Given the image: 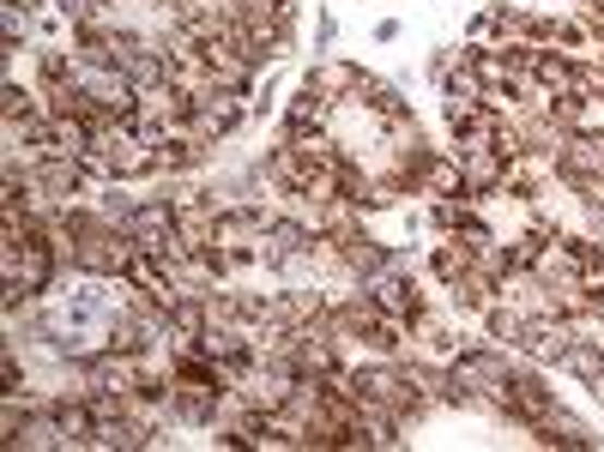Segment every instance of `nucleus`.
I'll list each match as a JSON object with an SVG mask.
<instances>
[{
	"label": "nucleus",
	"mask_w": 604,
	"mask_h": 452,
	"mask_svg": "<svg viewBox=\"0 0 604 452\" xmlns=\"http://www.w3.org/2000/svg\"><path fill=\"white\" fill-rule=\"evenodd\" d=\"M532 73H539L544 90H556V97H575V66H568V61H556V54H539V61H532Z\"/></svg>",
	"instance_id": "39448f33"
},
{
	"label": "nucleus",
	"mask_w": 604,
	"mask_h": 452,
	"mask_svg": "<svg viewBox=\"0 0 604 452\" xmlns=\"http://www.w3.org/2000/svg\"><path fill=\"white\" fill-rule=\"evenodd\" d=\"M309 242H315V235L302 230V223H266V259H273V266H285V259H297Z\"/></svg>",
	"instance_id": "20e7f679"
},
{
	"label": "nucleus",
	"mask_w": 604,
	"mask_h": 452,
	"mask_svg": "<svg viewBox=\"0 0 604 452\" xmlns=\"http://www.w3.org/2000/svg\"><path fill=\"white\" fill-rule=\"evenodd\" d=\"M568 368H575V375H587L592 380V387H599V380H604V356H599V350H592V344H568Z\"/></svg>",
	"instance_id": "423d86ee"
},
{
	"label": "nucleus",
	"mask_w": 604,
	"mask_h": 452,
	"mask_svg": "<svg viewBox=\"0 0 604 452\" xmlns=\"http://www.w3.org/2000/svg\"><path fill=\"white\" fill-rule=\"evenodd\" d=\"M520 344L532 350V356H556V362H563L568 344H575V326H568V320H526Z\"/></svg>",
	"instance_id": "7ed1b4c3"
},
{
	"label": "nucleus",
	"mask_w": 604,
	"mask_h": 452,
	"mask_svg": "<svg viewBox=\"0 0 604 452\" xmlns=\"http://www.w3.org/2000/svg\"><path fill=\"white\" fill-rule=\"evenodd\" d=\"M369 296L382 302V314H399V320H418L423 314V296L411 290V278H399V271H375V278H369Z\"/></svg>",
	"instance_id": "f03ea898"
},
{
	"label": "nucleus",
	"mask_w": 604,
	"mask_h": 452,
	"mask_svg": "<svg viewBox=\"0 0 604 452\" xmlns=\"http://www.w3.org/2000/svg\"><path fill=\"white\" fill-rule=\"evenodd\" d=\"M502 411H508L514 423H532V428H539L544 416L556 411V399H551V387H544V380L520 375V380H508V392H502Z\"/></svg>",
	"instance_id": "f257e3e1"
}]
</instances>
